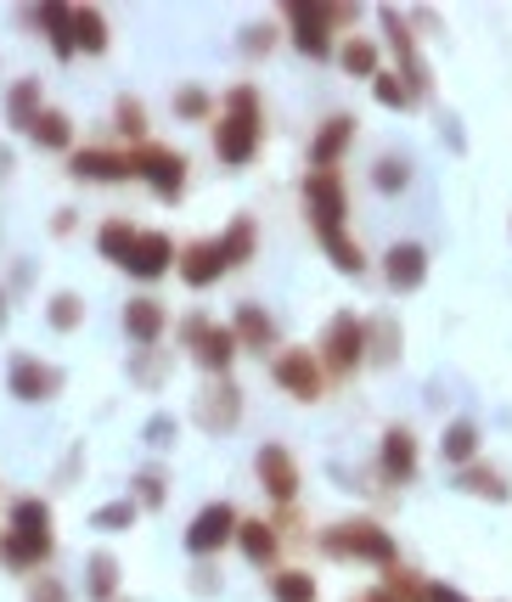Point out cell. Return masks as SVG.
Masks as SVG:
<instances>
[{
  "label": "cell",
  "instance_id": "cell-7",
  "mask_svg": "<svg viewBox=\"0 0 512 602\" xmlns=\"http://www.w3.org/2000/svg\"><path fill=\"white\" fill-rule=\"evenodd\" d=\"M304 209L315 220V231H333L349 220V191L338 180V169H310L304 175Z\"/></svg>",
  "mask_w": 512,
  "mask_h": 602
},
{
  "label": "cell",
  "instance_id": "cell-52",
  "mask_svg": "<svg viewBox=\"0 0 512 602\" xmlns=\"http://www.w3.org/2000/svg\"><path fill=\"white\" fill-rule=\"evenodd\" d=\"M12 321V305H7V287H0V327H7Z\"/></svg>",
  "mask_w": 512,
  "mask_h": 602
},
{
  "label": "cell",
  "instance_id": "cell-22",
  "mask_svg": "<svg viewBox=\"0 0 512 602\" xmlns=\"http://www.w3.org/2000/svg\"><path fill=\"white\" fill-rule=\"evenodd\" d=\"M34 23L45 29V40H52V57L57 63H74V7H63V0H45V7H34Z\"/></svg>",
  "mask_w": 512,
  "mask_h": 602
},
{
  "label": "cell",
  "instance_id": "cell-2",
  "mask_svg": "<svg viewBox=\"0 0 512 602\" xmlns=\"http://www.w3.org/2000/svg\"><path fill=\"white\" fill-rule=\"evenodd\" d=\"M282 12H288V40L299 45L310 63H327V57L338 52L333 34H338L344 23H355L360 7H338V0H288Z\"/></svg>",
  "mask_w": 512,
  "mask_h": 602
},
{
  "label": "cell",
  "instance_id": "cell-46",
  "mask_svg": "<svg viewBox=\"0 0 512 602\" xmlns=\"http://www.w3.org/2000/svg\"><path fill=\"white\" fill-rule=\"evenodd\" d=\"M237 45H243V57H270V45H276V29H265V23H248Z\"/></svg>",
  "mask_w": 512,
  "mask_h": 602
},
{
  "label": "cell",
  "instance_id": "cell-47",
  "mask_svg": "<svg viewBox=\"0 0 512 602\" xmlns=\"http://www.w3.org/2000/svg\"><path fill=\"white\" fill-rule=\"evenodd\" d=\"M29 602H68V585H63L57 574H34V585H29Z\"/></svg>",
  "mask_w": 512,
  "mask_h": 602
},
{
  "label": "cell",
  "instance_id": "cell-37",
  "mask_svg": "<svg viewBox=\"0 0 512 602\" xmlns=\"http://www.w3.org/2000/svg\"><path fill=\"white\" fill-rule=\"evenodd\" d=\"M135 513H142V507H135L130 495H124V501H102V507L90 513V529H102V535H124V529L135 524Z\"/></svg>",
  "mask_w": 512,
  "mask_h": 602
},
{
  "label": "cell",
  "instance_id": "cell-1",
  "mask_svg": "<svg viewBox=\"0 0 512 602\" xmlns=\"http://www.w3.org/2000/svg\"><path fill=\"white\" fill-rule=\"evenodd\" d=\"M214 153L231 169H243L259 153V90L248 79L225 90V113L214 119Z\"/></svg>",
  "mask_w": 512,
  "mask_h": 602
},
{
  "label": "cell",
  "instance_id": "cell-32",
  "mask_svg": "<svg viewBox=\"0 0 512 602\" xmlns=\"http://www.w3.org/2000/svg\"><path fill=\"white\" fill-rule=\"evenodd\" d=\"M74 52H85V57L108 52V18L97 7H74Z\"/></svg>",
  "mask_w": 512,
  "mask_h": 602
},
{
  "label": "cell",
  "instance_id": "cell-44",
  "mask_svg": "<svg viewBox=\"0 0 512 602\" xmlns=\"http://www.w3.org/2000/svg\"><path fill=\"white\" fill-rule=\"evenodd\" d=\"M45 321H52V332H74L85 321V298L79 293H57L52 310H45Z\"/></svg>",
  "mask_w": 512,
  "mask_h": 602
},
{
  "label": "cell",
  "instance_id": "cell-10",
  "mask_svg": "<svg viewBox=\"0 0 512 602\" xmlns=\"http://www.w3.org/2000/svg\"><path fill=\"white\" fill-rule=\"evenodd\" d=\"M135 175H147V186L164 197V204H175V197L186 191V158L169 153V146H142V153H130Z\"/></svg>",
  "mask_w": 512,
  "mask_h": 602
},
{
  "label": "cell",
  "instance_id": "cell-3",
  "mask_svg": "<svg viewBox=\"0 0 512 602\" xmlns=\"http://www.w3.org/2000/svg\"><path fill=\"white\" fill-rule=\"evenodd\" d=\"M321 551H327V558H366V563H378V569H394V563H400L394 535H389L383 524H371V518L333 524L327 535H321Z\"/></svg>",
  "mask_w": 512,
  "mask_h": 602
},
{
  "label": "cell",
  "instance_id": "cell-36",
  "mask_svg": "<svg viewBox=\"0 0 512 602\" xmlns=\"http://www.w3.org/2000/svg\"><path fill=\"white\" fill-rule=\"evenodd\" d=\"M12 529H18V535H52V507H45L40 495L12 501Z\"/></svg>",
  "mask_w": 512,
  "mask_h": 602
},
{
  "label": "cell",
  "instance_id": "cell-45",
  "mask_svg": "<svg viewBox=\"0 0 512 602\" xmlns=\"http://www.w3.org/2000/svg\"><path fill=\"white\" fill-rule=\"evenodd\" d=\"M175 434H180V423H175L169 412H153V417H147V428H142V439H147L153 450H169V445H175Z\"/></svg>",
  "mask_w": 512,
  "mask_h": 602
},
{
  "label": "cell",
  "instance_id": "cell-42",
  "mask_svg": "<svg viewBox=\"0 0 512 602\" xmlns=\"http://www.w3.org/2000/svg\"><path fill=\"white\" fill-rule=\"evenodd\" d=\"M113 130H119L124 141H142V146H147V113H142V102H135V96H119V108H113Z\"/></svg>",
  "mask_w": 512,
  "mask_h": 602
},
{
  "label": "cell",
  "instance_id": "cell-33",
  "mask_svg": "<svg viewBox=\"0 0 512 602\" xmlns=\"http://www.w3.org/2000/svg\"><path fill=\"white\" fill-rule=\"evenodd\" d=\"M321 237V248H327V260L344 271V276H366V254H360V242L344 231V226H333V231H315Z\"/></svg>",
  "mask_w": 512,
  "mask_h": 602
},
{
  "label": "cell",
  "instance_id": "cell-12",
  "mask_svg": "<svg viewBox=\"0 0 512 602\" xmlns=\"http://www.w3.org/2000/svg\"><path fill=\"white\" fill-rule=\"evenodd\" d=\"M254 473H259L265 495H270V501H282V507L299 495V462H293V450H288V445H259Z\"/></svg>",
  "mask_w": 512,
  "mask_h": 602
},
{
  "label": "cell",
  "instance_id": "cell-50",
  "mask_svg": "<svg viewBox=\"0 0 512 602\" xmlns=\"http://www.w3.org/2000/svg\"><path fill=\"white\" fill-rule=\"evenodd\" d=\"M68 226H74V209H57V220H52V231H57V237H68Z\"/></svg>",
  "mask_w": 512,
  "mask_h": 602
},
{
  "label": "cell",
  "instance_id": "cell-16",
  "mask_svg": "<svg viewBox=\"0 0 512 602\" xmlns=\"http://www.w3.org/2000/svg\"><path fill=\"white\" fill-rule=\"evenodd\" d=\"M164 332H169V310L158 305V298H153V293L130 298V305H124V338L142 343V349H153Z\"/></svg>",
  "mask_w": 512,
  "mask_h": 602
},
{
  "label": "cell",
  "instance_id": "cell-24",
  "mask_svg": "<svg viewBox=\"0 0 512 602\" xmlns=\"http://www.w3.org/2000/svg\"><path fill=\"white\" fill-rule=\"evenodd\" d=\"M40 108H45L40 79H34V74H29V79H12V90H7V124H12L18 135H29V124L40 119Z\"/></svg>",
  "mask_w": 512,
  "mask_h": 602
},
{
  "label": "cell",
  "instance_id": "cell-48",
  "mask_svg": "<svg viewBox=\"0 0 512 602\" xmlns=\"http://www.w3.org/2000/svg\"><path fill=\"white\" fill-rule=\"evenodd\" d=\"M130 377H135V383H147V388L164 383V372H158V361H153V349H142V355L130 361Z\"/></svg>",
  "mask_w": 512,
  "mask_h": 602
},
{
  "label": "cell",
  "instance_id": "cell-29",
  "mask_svg": "<svg viewBox=\"0 0 512 602\" xmlns=\"http://www.w3.org/2000/svg\"><path fill=\"white\" fill-rule=\"evenodd\" d=\"M456 490L485 495V501H512L507 473H501V468H490V462H468V468H456Z\"/></svg>",
  "mask_w": 512,
  "mask_h": 602
},
{
  "label": "cell",
  "instance_id": "cell-13",
  "mask_svg": "<svg viewBox=\"0 0 512 602\" xmlns=\"http://www.w3.org/2000/svg\"><path fill=\"white\" fill-rule=\"evenodd\" d=\"M192 417L209 428V434H231L237 428V417H243V388L237 383H209L203 394H198V406H192Z\"/></svg>",
  "mask_w": 512,
  "mask_h": 602
},
{
  "label": "cell",
  "instance_id": "cell-35",
  "mask_svg": "<svg viewBox=\"0 0 512 602\" xmlns=\"http://www.w3.org/2000/svg\"><path fill=\"white\" fill-rule=\"evenodd\" d=\"M333 57H338V63H344V74H355V79H371V74H378V45L360 40V34H349Z\"/></svg>",
  "mask_w": 512,
  "mask_h": 602
},
{
  "label": "cell",
  "instance_id": "cell-49",
  "mask_svg": "<svg viewBox=\"0 0 512 602\" xmlns=\"http://www.w3.org/2000/svg\"><path fill=\"white\" fill-rule=\"evenodd\" d=\"M423 602H468V596H461L456 585H439L434 580V585H423Z\"/></svg>",
  "mask_w": 512,
  "mask_h": 602
},
{
  "label": "cell",
  "instance_id": "cell-23",
  "mask_svg": "<svg viewBox=\"0 0 512 602\" xmlns=\"http://www.w3.org/2000/svg\"><path fill=\"white\" fill-rule=\"evenodd\" d=\"M378 468H383L394 484L416 479V434H411V428H389V434H383V445H378Z\"/></svg>",
  "mask_w": 512,
  "mask_h": 602
},
{
  "label": "cell",
  "instance_id": "cell-19",
  "mask_svg": "<svg viewBox=\"0 0 512 602\" xmlns=\"http://www.w3.org/2000/svg\"><path fill=\"white\" fill-rule=\"evenodd\" d=\"M68 169L79 180H130L135 175L130 153H108V146H79V153L68 158Z\"/></svg>",
  "mask_w": 512,
  "mask_h": 602
},
{
  "label": "cell",
  "instance_id": "cell-17",
  "mask_svg": "<svg viewBox=\"0 0 512 602\" xmlns=\"http://www.w3.org/2000/svg\"><path fill=\"white\" fill-rule=\"evenodd\" d=\"M355 113H333L327 124H321V135L310 141V169H338V158L349 153V141H355Z\"/></svg>",
  "mask_w": 512,
  "mask_h": 602
},
{
  "label": "cell",
  "instance_id": "cell-38",
  "mask_svg": "<svg viewBox=\"0 0 512 602\" xmlns=\"http://www.w3.org/2000/svg\"><path fill=\"white\" fill-rule=\"evenodd\" d=\"M270 596H276V602H315V574H304V569L270 574Z\"/></svg>",
  "mask_w": 512,
  "mask_h": 602
},
{
  "label": "cell",
  "instance_id": "cell-21",
  "mask_svg": "<svg viewBox=\"0 0 512 602\" xmlns=\"http://www.w3.org/2000/svg\"><path fill=\"white\" fill-rule=\"evenodd\" d=\"M231 338L237 349H254V355H270L276 349V316L259 305H237V321H231Z\"/></svg>",
  "mask_w": 512,
  "mask_h": 602
},
{
  "label": "cell",
  "instance_id": "cell-31",
  "mask_svg": "<svg viewBox=\"0 0 512 602\" xmlns=\"http://www.w3.org/2000/svg\"><path fill=\"white\" fill-rule=\"evenodd\" d=\"M135 231L124 215H113V220H102V231H97V248H102V260L108 265H130V254H135Z\"/></svg>",
  "mask_w": 512,
  "mask_h": 602
},
{
  "label": "cell",
  "instance_id": "cell-18",
  "mask_svg": "<svg viewBox=\"0 0 512 602\" xmlns=\"http://www.w3.org/2000/svg\"><path fill=\"white\" fill-rule=\"evenodd\" d=\"M175 271H180V282H186V287H214V282L225 276V254H220V242H214V237L192 242V248H186V254L175 260Z\"/></svg>",
  "mask_w": 512,
  "mask_h": 602
},
{
  "label": "cell",
  "instance_id": "cell-15",
  "mask_svg": "<svg viewBox=\"0 0 512 602\" xmlns=\"http://www.w3.org/2000/svg\"><path fill=\"white\" fill-rule=\"evenodd\" d=\"M383 276H389L394 293H416L428 282V248L423 242H394L383 254Z\"/></svg>",
  "mask_w": 512,
  "mask_h": 602
},
{
  "label": "cell",
  "instance_id": "cell-28",
  "mask_svg": "<svg viewBox=\"0 0 512 602\" xmlns=\"http://www.w3.org/2000/svg\"><path fill=\"white\" fill-rule=\"evenodd\" d=\"M400 343H405V332H400L394 316H371V321H366V361L394 366V361H400Z\"/></svg>",
  "mask_w": 512,
  "mask_h": 602
},
{
  "label": "cell",
  "instance_id": "cell-39",
  "mask_svg": "<svg viewBox=\"0 0 512 602\" xmlns=\"http://www.w3.org/2000/svg\"><path fill=\"white\" fill-rule=\"evenodd\" d=\"M371 186L378 191H405L411 186V158L405 153H383L378 164H371Z\"/></svg>",
  "mask_w": 512,
  "mask_h": 602
},
{
  "label": "cell",
  "instance_id": "cell-20",
  "mask_svg": "<svg viewBox=\"0 0 512 602\" xmlns=\"http://www.w3.org/2000/svg\"><path fill=\"white\" fill-rule=\"evenodd\" d=\"M52 535H18V529H7L0 535V563L7 569H18V574H34L45 558H52Z\"/></svg>",
  "mask_w": 512,
  "mask_h": 602
},
{
  "label": "cell",
  "instance_id": "cell-14",
  "mask_svg": "<svg viewBox=\"0 0 512 602\" xmlns=\"http://www.w3.org/2000/svg\"><path fill=\"white\" fill-rule=\"evenodd\" d=\"M180 260V248L169 242V231H142L135 237V254H130V276L135 282H158V276H169V265Z\"/></svg>",
  "mask_w": 512,
  "mask_h": 602
},
{
  "label": "cell",
  "instance_id": "cell-5",
  "mask_svg": "<svg viewBox=\"0 0 512 602\" xmlns=\"http://www.w3.org/2000/svg\"><path fill=\"white\" fill-rule=\"evenodd\" d=\"M180 343L192 349V361H198L203 372H214V377H225L231 361L243 355L237 338H231V327H220V321H209V316H186V321H180Z\"/></svg>",
  "mask_w": 512,
  "mask_h": 602
},
{
  "label": "cell",
  "instance_id": "cell-25",
  "mask_svg": "<svg viewBox=\"0 0 512 602\" xmlns=\"http://www.w3.org/2000/svg\"><path fill=\"white\" fill-rule=\"evenodd\" d=\"M220 242V254H225V271H237V265H248L254 254H259V226H254V215H237L225 226V237H214Z\"/></svg>",
  "mask_w": 512,
  "mask_h": 602
},
{
  "label": "cell",
  "instance_id": "cell-27",
  "mask_svg": "<svg viewBox=\"0 0 512 602\" xmlns=\"http://www.w3.org/2000/svg\"><path fill=\"white\" fill-rule=\"evenodd\" d=\"M237 546H243L248 563H276L282 535H276V524H265V518H237Z\"/></svg>",
  "mask_w": 512,
  "mask_h": 602
},
{
  "label": "cell",
  "instance_id": "cell-43",
  "mask_svg": "<svg viewBox=\"0 0 512 602\" xmlns=\"http://www.w3.org/2000/svg\"><path fill=\"white\" fill-rule=\"evenodd\" d=\"M371 96H378V102H383V108H394V113H405V108L416 102V96L405 90V79H400V74H383V68H378V74H371Z\"/></svg>",
  "mask_w": 512,
  "mask_h": 602
},
{
  "label": "cell",
  "instance_id": "cell-9",
  "mask_svg": "<svg viewBox=\"0 0 512 602\" xmlns=\"http://www.w3.org/2000/svg\"><path fill=\"white\" fill-rule=\"evenodd\" d=\"M231 540H237V513H231L225 501H209V507L186 524V551H192V558H209V551H220Z\"/></svg>",
  "mask_w": 512,
  "mask_h": 602
},
{
  "label": "cell",
  "instance_id": "cell-40",
  "mask_svg": "<svg viewBox=\"0 0 512 602\" xmlns=\"http://www.w3.org/2000/svg\"><path fill=\"white\" fill-rule=\"evenodd\" d=\"M175 113H180L186 124H203V119H214V96H209L203 85H180V90H175Z\"/></svg>",
  "mask_w": 512,
  "mask_h": 602
},
{
  "label": "cell",
  "instance_id": "cell-4",
  "mask_svg": "<svg viewBox=\"0 0 512 602\" xmlns=\"http://www.w3.org/2000/svg\"><path fill=\"white\" fill-rule=\"evenodd\" d=\"M366 366V321L338 310L327 321V332H321V372L327 377H355Z\"/></svg>",
  "mask_w": 512,
  "mask_h": 602
},
{
  "label": "cell",
  "instance_id": "cell-6",
  "mask_svg": "<svg viewBox=\"0 0 512 602\" xmlns=\"http://www.w3.org/2000/svg\"><path fill=\"white\" fill-rule=\"evenodd\" d=\"M270 377H276L282 394H293L299 406H315V399L327 394V372H321V361L310 355V349H276Z\"/></svg>",
  "mask_w": 512,
  "mask_h": 602
},
{
  "label": "cell",
  "instance_id": "cell-41",
  "mask_svg": "<svg viewBox=\"0 0 512 602\" xmlns=\"http://www.w3.org/2000/svg\"><path fill=\"white\" fill-rule=\"evenodd\" d=\"M130 501H135V507H147V513H158L169 501V479L158 468H142V473H135V495Z\"/></svg>",
  "mask_w": 512,
  "mask_h": 602
},
{
  "label": "cell",
  "instance_id": "cell-34",
  "mask_svg": "<svg viewBox=\"0 0 512 602\" xmlns=\"http://www.w3.org/2000/svg\"><path fill=\"white\" fill-rule=\"evenodd\" d=\"M29 135H34V146H45V153H68V146H74V124L57 108H40V119L29 124Z\"/></svg>",
  "mask_w": 512,
  "mask_h": 602
},
{
  "label": "cell",
  "instance_id": "cell-30",
  "mask_svg": "<svg viewBox=\"0 0 512 602\" xmlns=\"http://www.w3.org/2000/svg\"><path fill=\"white\" fill-rule=\"evenodd\" d=\"M85 596L90 602H113L119 596V558H113V551H90V563H85Z\"/></svg>",
  "mask_w": 512,
  "mask_h": 602
},
{
  "label": "cell",
  "instance_id": "cell-11",
  "mask_svg": "<svg viewBox=\"0 0 512 602\" xmlns=\"http://www.w3.org/2000/svg\"><path fill=\"white\" fill-rule=\"evenodd\" d=\"M7 388H12V399H23V406H40V399H52V394L63 388V372L45 366V361H34V355H12Z\"/></svg>",
  "mask_w": 512,
  "mask_h": 602
},
{
  "label": "cell",
  "instance_id": "cell-8",
  "mask_svg": "<svg viewBox=\"0 0 512 602\" xmlns=\"http://www.w3.org/2000/svg\"><path fill=\"white\" fill-rule=\"evenodd\" d=\"M378 23H383V34H389V45H394V57H400V79H405V90H411V96H423V90H428V63L416 57V34H411L405 12L383 7Z\"/></svg>",
  "mask_w": 512,
  "mask_h": 602
},
{
  "label": "cell",
  "instance_id": "cell-51",
  "mask_svg": "<svg viewBox=\"0 0 512 602\" xmlns=\"http://www.w3.org/2000/svg\"><path fill=\"white\" fill-rule=\"evenodd\" d=\"M366 602H400V596H394V591H383V585H378V591H366Z\"/></svg>",
  "mask_w": 512,
  "mask_h": 602
},
{
  "label": "cell",
  "instance_id": "cell-26",
  "mask_svg": "<svg viewBox=\"0 0 512 602\" xmlns=\"http://www.w3.org/2000/svg\"><path fill=\"white\" fill-rule=\"evenodd\" d=\"M479 423L474 417H456L445 434H439V457L450 462V468H468V462H479Z\"/></svg>",
  "mask_w": 512,
  "mask_h": 602
}]
</instances>
